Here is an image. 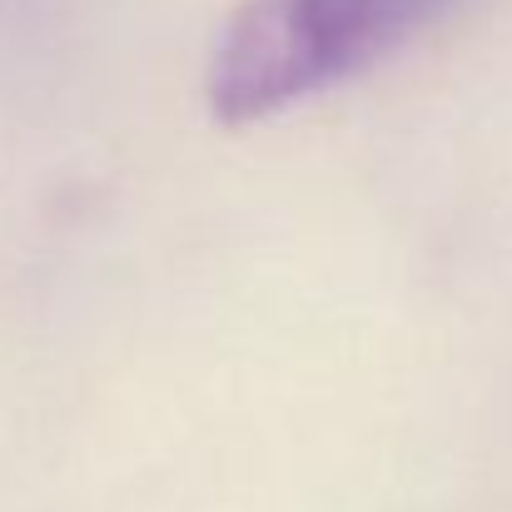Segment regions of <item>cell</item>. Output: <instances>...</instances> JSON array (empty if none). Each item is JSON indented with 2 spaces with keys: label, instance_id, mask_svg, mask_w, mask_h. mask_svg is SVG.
Here are the masks:
<instances>
[{
  "label": "cell",
  "instance_id": "6da1fadb",
  "mask_svg": "<svg viewBox=\"0 0 512 512\" xmlns=\"http://www.w3.org/2000/svg\"><path fill=\"white\" fill-rule=\"evenodd\" d=\"M468 0H244L209 45L204 100L219 125H254L343 85Z\"/></svg>",
  "mask_w": 512,
  "mask_h": 512
}]
</instances>
